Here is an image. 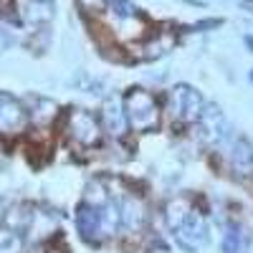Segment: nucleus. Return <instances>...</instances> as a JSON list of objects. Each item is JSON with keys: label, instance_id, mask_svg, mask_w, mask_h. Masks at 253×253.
<instances>
[{"label": "nucleus", "instance_id": "nucleus-1", "mask_svg": "<svg viewBox=\"0 0 253 253\" xmlns=\"http://www.w3.org/2000/svg\"><path fill=\"white\" fill-rule=\"evenodd\" d=\"M124 112H126L129 126H134L137 132H150L160 122L157 101L150 91H144V89H129V94L124 96Z\"/></svg>", "mask_w": 253, "mask_h": 253}, {"label": "nucleus", "instance_id": "nucleus-2", "mask_svg": "<svg viewBox=\"0 0 253 253\" xmlns=\"http://www.w3.org/2000/svg\"><path fill=\"white\" fill-rule=\"evenodd\" d=\"M203 107H205V101H203L200 91H195L187 84H180L170 94V114L182 122H198Z\"/></svg>", "mask_w": 253, "mask_h": 253}, {"label": "nucleus", "instance_id": "nucleus-3", "mask_svg": "<svg viewBox=\"0 0 253 253\" xmlns=\"http://www.w3.org/2000/svg\"><path fill=\"white\" fill-rule=\"evenodd\" d=\"M69 132L74 137V142H79L81 147H94L101 142V124L94 114L76 109L69 114Z\"/></svg>", "mask_w": 253, "mask_h": 253}, {"label": "nucleus", "instance_id": "nucleus-4", "mask_svg": "<svg viewBox=\"0 0 253 253\" xmlns=\"http://www.w3.org/2000/svg\"><path fill=\"white\" fill-rule=\"evenodd\" d=\"M198 124H200L203 137L208 142H223L230 134V124H228V119H225V114L218 104H205Z\"/></svg>", "mask_w": 253, "mask_h": 253}, {"label": "nucleus", "instance_id": "nucleus-5", "mask_svg": "<svg viewBox=\"0 0 253 253\" xmlns=\"http://www.w3.org/2000/svg\"><path fill=\"white\" fill-rule=\"evenodd\" d=\"M26 122H28V114L23 109V104H20L15 96L0 91V132L15 134L26 126Z\"/></svg>", "mask_w": 253, "mask_h": 253}, {"label": "nucleus", "instance_id": "nucleus-6", "mask_svg": "<svg viewBox=\"0 0 253 253\" xmlns=\"http://www.w3.org/2000/svg\"><path fill=\"white\" fill-rule=\"evenodd\" d=\"M101 122L104 126H107V132L114 134V137H122L126 132V126H129V122H126V112H124V101L119 96H109L107 101H104V109H101Z\"/></svg>", "mask_w": 253, "mask_h": 253}, {"label": "nucleus", "instance_id": "nucleus-7", "mask_svg": "<svg viewBox=\"0 0 253 253\" xmlns=\"http://www.w3.org/2000/svg\"><path fill=\"white\" fill-rule=\"evenodd\" d=\"M76 228H79V233L84 241H99L104 233H101V218H99V208H91V205H79L76 210Z\"/></svg>", "mask_w": 253, "mask_h": 253}, {"label": "nucleus", "instance_id": "nucleus-8", "mask_svg": "<svg viewBox=\"0 0 253 253\" xmlns=\"http://www.w3.org/2000/svg\"><path fill=\"white\" fill-rule=\"evenodd\" d=\"M119 215H122V228L132 230V233H137V230L144 225V205L137 200V198H124L122 205H119Z\"/></svg>", "mask_w": 253, "mask_h": 253}, {"label": "nucleus", "instance_id": "nucleus-9", "mask_svg": "<svg viewBox=\"0 0 253 253\" xmlns=\"http://www.w3.org/2000/svg\"><path fill=\"white\" fill-rule=\"evenodd\" d=\"M33 220H36V210L28 203H18V205H13L8 213H5V228L15 230V233L28 230L33 225Z\"/></svg>", "mask_w": 253, "mask_h": 253}, {"label": "nucleus", "instance_id": "nucleus-10", "mask_svg": "<svg viewBox=\"0 0 253 253\" xmlns=\"http://www.w3.org/2000/svg\"><path fill=\"white\" fill-rule=\"evenodd\" d=\"M230 162L241 175H253V144L248 139H236L230 150Z\"/></svg>", "mask_w": 253, "mask_h": 253}, {"label": "nucleus", "instance_id": "nucleus-11", "mask_svg": "<svg viewBox=\"0 0 253 253\" xmlns=\"http://www.w3.org/2000/svg\"><path fill=\"white\" fill-rule=\"evenodd\" d=\"M190 213H193V208H190V200L187 198H175L167 203L165 208V218H167V225H170L172 230L182 228L185 220L190 218Z\"/></svg>", "mask_w": 253, "mask_h": 253}, {"label": "nucleus", "instance_id": "nucleus-12", "mask_svg": "<svg viewBox=\"0 0 253 253\" xmlns=\"http://www.w3.org/2000/svg\"><path fill=\"white\" fill-rule=\"evenodd\" d=\"M172 43H175V36L172 33H167V31H160V33H155V38H150L144 43V58H160V56H165L167 51L172 48Z\"/></svg>", "mask_w": 253, "mask_h": 253}, {"label": "nucleus", "instance_id": "nucleus-13", "mask_svg": "<svg viewBox=\"0 0 253 253\" xmlns=\"http://www.w3.org/2000/svg\"><path fill=\"white\" fill-rule=\"evenodd\" d=\"M26 18L36 26H46L53 20V5L51 0H31L26 8Z\"/></svg>", "mask_w": 253, "mask_h": 253}, {"label": "nucleus", "instance_id": "nucleus-14", "mask_svg": "<svg viewBox=\"0 0 253 253\" xmlns=\"http://www.w3.org/2000/svg\"><path fill=\"white\" fill-rule=\"evenodd\" d=\"M99 218H101V233L104 236H114L117 230L122 228V215H119V205H104L99 210Z\"/></svg>", "mask_w": 253, "mask_h": 253}, {"label": "nucleus", "instance_id": "nucleus-15", "mask_svg": "<svg viewBox=\"0 0 253 253\" xmlns=\"http://www.w3.org/2000/svg\"><path fill=\"white\" fill-rule=\"evenodd\" d=\"M0 253H23V236L0 225Z\"/></svg>", "mask_w": 253, "mask_h": 253}, {"label": "nucleus", "instance_id": "nucleus-16", "mask_svg": "<svg viewBox=\"0 0 253 253\" xmlns=\"http://www.w3.org/2000/svg\"><path fill=\"white\" fill-rule=\"evenodd\" d=\"M86 205L99 208V210L104 205H109V193H107V187H104L99 180H94V182L86 185Z\"/></svg>", "mask_w": 253, "mask_h": 253}, {"label": "nucleus", "instance_id": "nucleus-17", "mask_svg": "<svg viewBox=\"0 0 253 253\" xmlns=\"http://www.w3.org/2000/svg\"><path fill=\"white\" fill-rule=\"evenodd\" d=\"M36 104H38V109L33 112V119H36V122H48V119L56 117V104H53V101H48V99H36Z\"/></svg>", "mask_w": 253, "mask_h": 253}, {"label": "nucleus", "instance_id": "nucleus-18", "mask_svg": "<svg viewBox=\"0 0 253 253\" xmlns=\"http://www.w3.org/2000/svg\"><path fill=\"white\" fill-rule=\"evenodd\" d=\"M112 13H114L119 20L137 18V8L129 3V0H112Z\"/></svg>", "mask_w": 253, "mask_h": 253}, {"label": "nucleus", "instance_id": "nucleus-19", "mask_svg": "<svg viewBox=\"0 0 253 253\" xmlns=\"http://www.w3.org/2000/svg\"><path fill=\"white\" fill-rule=\"evenodd\" d=\"M238 251H241V233L228 230L223 238V253H238Z\"/></svg>", "mask_w": 253, "mask_h": 253}, {"label": "nucleus", "instance_id": "nucleus-20", "mask_svg": "<svg viewBox=\"0 0 253 253\" xmlns=\"http://www.w3.org/2000/svg\"><path fill=\"white\" fill-rule=\"evenodd\" d=\"M76 3H79V8L84 13H99V10L107 8L109 0H76Z\"/></svg>", "mask_w": 253, "mask_h": 253}, {"label": "nucleus", "instance_id": "nucleus-21", "mask_svg": "<svg viewBox=\"0 0 253 253\" xmlns=\"http://www.w3.org/2000/svg\"><path fill=\"white\" fill-rule=\"evenodd\" d=\"M13 43H15L13 33H10V31H5V28H0V53H3V51H8Z\"/></svg>", "mask_w": 253, "mask_h": 253}, {"label": "nucleus", "instance_id": "nucleus-22", "mask_svg": "<svg viewBox=\"0 0 253 253\" xmlns=\"http://www.w3.org/2000/svg\"><path fill=\"white\" fill-rule=\"evenodd\" d=\"M220 26V20H213V18H210V20H198V23L193 26V31H205V28H218Z\"/></svg>", "mask_w": 253, "mask_h": 253}, {"label": "nucleus", "instance_id": "nucleus-23", "mask_svg": "<svg viewBox=\"0 0 253 253\" xmlns=\"http://www.w3.org/2000/svg\"><path fill=\"white\" fill-rule=\"evenodd\" d=\"M243 41H246V46H248V51H251V53H253V36H246V38H243Z\"/></svg>", "mask_w": 253, "mask_h": 253}, {"label": "nucleus", "instance_id": "nucleus-24", "mask_svg": "<svg viewBox=\"0 0 253 253\" xmlns=\"http://www.w3.org/2000/svg\"><path fill=\"white\" fill-rule=\"evenodd\" d=\"M31 253H43V248H33Z\"/></svg>", "mask_w": 253, "mask_h": 253}, {"label": "nucleus", "instance_id": "nucleus-25", "mask_svg": "<svg viewBox=\"0 0 253 253\" xmlns=\"http://www.w3.org/2000/svg\"><path fill=\"white\" fill-rule=\"evenodd\" d=\"M157 253H167V248H160V251H157Z\"/></svg>", "mask_w": 253, "mask_h": 253}, {"label": "nucleus", "instance_id": "nucleus-26", "mask_svg": "<svg viewBox=\"0 0 253 253\" xmlns=\"http://www.w3.org/2000/svg\"><path fill=\"white\" fill-rule=\"evenodd\" d=\"M248 79H251V81H253V71H251V74H248Z\"/></svg>", "mask_w": 253, "mask_h": 253}, {"label": "nucleus", "instance_id": "nucleus-27", "mask_svg": "<svg viewBox=\"0 0 253 253\" xmlns=\"http://www.w3.org/2000/svg\"><path fill=\"white\" fill-rule=\"evenodd\" d=\"M0 10H3V0H0Z\"/></svg>", "mask_w": 253, "mask_h": 253}]
</instances>
